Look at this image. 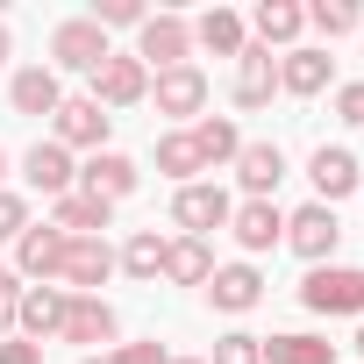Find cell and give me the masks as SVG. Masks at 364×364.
<instances>
[{
  "mask_svg": "<svg viewBox=\"0 0 364 364\" xmlns=\"http://www.w3.org/2000/svg\"><path fill=\"white\" fill-rule=\"evenodd\" d=\"M300 307H314V314H364V264H314L300 279Z\"/></svg>",
  "mask_w": 364,
  "mask_h": 364,
  "instance_id": "cell-1",
  "label": "cell"
},
{
  "mask_svg": "<svg viewBox=\"0 0 364 364\" xmlns=\"http://www.w3.org/2000/svg\"><path fill=\"white\" fill-rule=\"evenodd\" d=\"M50 58H58L50 72H86V79H93L114 50H107V29H100L93 15H72V22H58V29H50Z\"/></svg>",
  "mask_w": 364,
  "mask_h": 364,
  "instance_id": "cell-2",
  "label": "cell"
},
{
  "mask_svg": "<svg viewBox=\"0 0 364 364\" xmlns=\"http://www.w3.org/2000/svg\"><path fill=\"white\" fill-rule=\"evenodd\" d=\"M143 72L157 65V72H171V65H193V22L186 15H150L143 29H136V50H129Z\"/></svg>",
  "mask_w": 364,
  "mask_h": 364,
  "instance_id": "cell-3",
  "label": "cell"
},
{
  "mask_svg": "<svg viewBox=\"0 0 364 364\" xmlns=\"http://www.w3.org/2000/svg\"><path fill=\"white\" fill-rule=\"evenodd\" d=\"M286 243H293L307 264H328V257H336V243H343V222H336V208L307 200L300 215H286Z\"/></svg>",
  "mask_w": 364,
  "mask_h": 364,
  "instance_id": "cell-4",
  "label": "cell"
},
{
  "mask_svg": "<svg viewBox=\"0 0 364 364\" xmlns=\"http://www.w3.org/2000/svg\"><path fill=\"white\" fill-rule=\"evenodd\" d=\"M114 250H107V236H72L65 243V264H58V279L65 286H79V293H100L107 279H114Z\"/></svg>",
  "mask_w": 364,
  "mask_h": 364,
  "instance_id": "cell-5",
  "label": "cell"
},
{
  "mask_svg": "<svg viewBox=\"0 0 364 364\" xmlns=\"http://www.w3.org/2000/svg\"><path fill=\"white\" fill-rule=\"evenodd\" d=\"M143 93H150V72H143L136 58H122V50H114V58L93 72V93H86V100H93V107H136Z\"/></svg>",
  "mask_w": 364,
  "mask_h": 364,
  "instance_id": "cell-6",
  "label": "cell"
},
{
  "mask_svg": "<svg viewBox=\"0 0 364 364\" xmlns=\"http://www.w3.org/2000/svg\"><path fill=\"white\" fill-rule=\"evenodd\" d=\"M50 122H58V136H50V143H65V150H107V129H114V114H107V107H93V100H65Z\"/></svg>",
  "mask_w": 364,
  "mask_h": 364,
  "instance_id": "cell-7",
  "label": "cell"
},
{
  "mask_svg": "<svg viewBox=\"0 0 364 364\" xmlns=\"http://www.w3.org/2000/svg\"><path fill=\"white\" fill-rule=\"evenodd\" d=\"M65 243H72V236L50 229V222H43V229H22V236H15V279H43V286H50L58 264H65Z\"/></svg>",
  "mask_w": 364,
  "mask_h": 364,
  "instance_id": "cell-8",
  "label": "cell"
},
{
  "mask_svg": "<svg viewBox=\"0 0 364 364\" xmlns=\"http://www.w3.org/2000/svg\"><path fill=\"white\" fill-rule=\"evenodd\" d=\"M22 178H29L36 193L65 200V193H72V178H79V164H72V150H65V143H29V157H22Z\"/></svg>",
  "mask_w": 364,
  "mask_h": 364,
  "instance_id": "cell-9",
  "label": "cell"
},
{
  "mask_svg": "<svg viewBox=\"0 0 364 364\" xmlns=\"http://www.w3.org/2000/svg\"><path fill=\"white\" fill-rule=\"evenodd\" d=\"M171 215H178V229H193V236H208V229H229V215H236V200H229L222 186H178V200H171Z\"/></svg>",
  "mask_w": 364,
  "mask_h": 364,
  "instance_id": "cell-10",
  "label": "cell"
},
{
  "mask_svg": "<svg viewBox=\"0 0 364 364\" xmlns=\"http://www.w3.org/2000/svg\"><path fill=\"white\" fill-rule=\"evenodd\" d=\"M65 307H72V293H65V286H22L15 321H22V336H29V343H43V336H58V328H65Z\"/></svg>",
  "mask_w": 364,
  "mask_h": 364,
  "instance_id": "cell-11",
  "label": "cell"
},
{
  "mask_svg": "<svg viewBox=\"0 0 364 364\" xmlns=\"http://www.w3.org/2000/svg\"><path fill=\"white\" fill-rule=\"evenodd\" d=\"M114 328H122V321H114V307H107L100 293H72V307H65V328H58V336L93 350V343H114Z\"/></svg>",
  "mask_w": 364,
  "mask_h": 364,
  "instance_id": "cell-12",
  "label": "cell"
},
{
  "mask_svg": "<svg viewBox=\"0 0 364 364\" xmlns=\"http://www.w3.org/2000/svg\"><path fill=\"white\" fill-rule=\"evenodd\" d=\"M79 193H93V200H122V193H136V164H129L122 150H93V157L79 164Z\"/></svg>",
  "mask_w": 364,
  "mask_h": 364,
  "instance_id": "cell-13",
  "label": "cell"
},
{
  "mask_svg": "<svg viewBox=\"0 0 364 364\" xmlns=\"http://www.w3.org/2000/svg\"><path fill=\"white\" fill-rule=\"evenodd\" d=\"M307 178H314L321 208H328V200H350V193H357V157H350L343 143H321V150L307 157Z\"/></svg>",
  "mask_w": 364,
  "mask_h": 364,
  "instance_id": "cell-14",
  "label": "cell"
},
{
  "mask_svg": "<svg viewBox=\"0 0 364 364\" xmlns=\"http://www.w3.org/2000/svg\"><path fill=\"white\" fill-rule=\"evenodd\" d=\"M272 93H279V58L264 43H243V58H236V107H264Z\"/></svg>",
  "mask_w": 364,
  "mask_h": 364,
  "instance_id": "cell-15",
  "label": "cell"
},
{
  "mask_svg": "<svg viewBox=\"0 0 364 364\" xmlns=\"http://www.w3.org/2000/svg\"><path fill=\"white\" fill-rule=\"evenodd\" d=\"M200 107H208V72L200 65L157 72V114H200Z\"/></svg>",
  "mask_w": 364,
  "mask_h": 364,
  "instance_id": "cell-16",
  "label": "cell"
},
{
  "mask_svg": "<svg viewBox=\"0 0 364 364\" xmlns=\"http://www.w3.org/2000/svg\"><path fill=\"white\" fill-rule=\"evenodd\" d=\"M236 178H243L250 200H272V186L286 178V150H279V143H243V150H236Z\"/></svg>",
  "mask_w": 364,
  "mask_h": 364,
  "instance_id": "cell-17",
  "label": "cell"
},
{
  "mask_svg": "<svg viewBox=\"0 0 364 364\" xmlns=\"http://www.w3.org/2000/svg\"><path fill=\"white\" fill-rule=\"evenodd\" d=\"M8 100H15V114H58V107H65V86H58L50 65H29V72H15Z\"/></svg>",
  "mask_w": 364,
  "mask_h": 364,
  "instance_id": "cell-18",
  "label": "cell"
},
{
  "mask_svg": "<svg viewBox=\"0 0 364 364\" xmlns=\"http://www.w3.org/2000/svg\"><path fill=\"white\" fill-rule=\"evenodd\" d=\"M229 229H236L243 250H272V243H286V215H279L272 200H243V208L229 215Z\"/></svg>",
  "mask_w": 364,
  "mask_h": 364,
  "instance_id": "cell-19",
  "label": "cell"
},
{
  "mask_svg": "<svg viewBox=\"0 0 364 364\" xmlns=\"http://www.w3.org/2000/svg\"><path fill=\"white\" fill-rule=\"evenodd\" d=\"M208 300H215L222 314H250V307L264 300V279H257L250 264H222V272L208 279Z\"/></svg>",
  "mask_w": 364,
  "mask_h": 364,
  "instance_id": "cell-20",
  "label": "cell"
},
{
  "mask_svg": "<svg viewBox=\"0 0 364 364\" xmlns=\"http://www.w3.org/2000/svg\"><path fill=\"white\" fill-rule=\"evenodd\" d=\"M328 72H336L328 50H286V58H279V93H300V100H307V93L328 86Z\"/></svg>",
  "mask_w": 364,
  "mask_h": 364,
  "instance_id": "cell-21",
  "label": "cell"
},
{
  "mask_svg": "<svg viewBox=\"0 0 364 364\" xmlns=\"http://www.w3.org/2000/svg\"><path fill=\"white\" fill-rule=\"evenodd\" d=\"M107 222H114V200H93V193H65L50 208V229H65V236H100Z\"/></svg>",
  "mask_w": 364,
  "mask_h": 364,
  "instance_id": "cell-22",
  "label": "cell"
},
{
  "mask_svg": "<svg viewBox=\"0 0 364 364\" xmlns=\"http://www.w3.org/2000/svg\"><path fill=\"white\" fill-rule=\"evenodd\" d=\"M164 279H171V286H208V279H215V257H208V243H200V236H178V243H164Z\"/></svg>",
  "mask_w": 364,
  "mask_h": 364,
  "instance_id": "cell-23",
  "label": "cell"
},
{
  "mask_svg": "<svg viewBox=\"0 0 364 364\" xmlns=\"http://www.w3.org/2000/svg\"><path fill=\"white\" fill-rule=\"evenodd\" d=\"M186 136H193V150H200V164H236V150H243V129H236V122H222V114H208V122H193Z\"/></svg>",
  "mask_w": 364,
  "mask_h": 364,
  "instance_id": "cell-24",
  "label": "cell"
},
{
  "mask_svg": "<svg viewBox=\"0 0 364 364\" xmlns=\"http://www.w3.org/2000/svg\"><path fill=\"white\" fill-rule=\"evenodd\" d=\"M193 43H208L215 58H243V15H229V8H208V15L193 22Z\"/></svg>",
  "mask_w": 364,
  "mask_h": 364,
  "instance_id": "cell-25",
  "label": "cell"
},
{
  "mask_svg": "<svg viewBox=\"0 0 364 364\" xmlns=\"http://www.w3.org/2000/svg\"><path fill=\"white\" fill-rule=\"evenodd\" d=\"M264 364H336V343L321 336H264Z\"/></svg>",
  "mask_w": 364,
  "mask_h": 364,
  "instance_id": "cell-26",
  "label": "cell"
},
{
  "mask_svg": "<svg viewBox=\"0 0 364 364\" xmlns=\"http://www.w3.org/2000/svg\"><path fill=\"white\" fill-rule=\"evenodd\" d=\"M250 22H257V36H264V50H272V43H293V36L307 29V8H293V0H257Z\"/></svg>",
  "mask_w": 364,
  "mask_h": 364,
  "instance_id": "cell-27",
  "label": "cell"
},
{
  "mask_svg": "<svg viewBox=\"0 0 364 364\" xmlns=\"http://www.w3.org/2000/svg\"><path fill=\"white\" fill-rule=\"evenodd\" d=\"M157 171H164V178H178V186H193V171H208L186 129H171V136H157Z\"/></svg>",
  "mask_w": 364,
  "mask_h": 364,
  "instance_id": "cell-28",
  "label": "cell"
},
{
  "mask_svg": "<svg viewBox=\"0 0 364 364\" xmlns=\"http://www.w3.org/2000/svg\"><path fill=\"white\" fill-rule=\"evenodd\" d=\"M122 272H129V279H157V272H164V236H157V229H136L129 250H122Z\"/></svg>",
  "mask_w": 364,
  "mask_h": 364,
  "instance_id": "cell-29",
  "label": "cell"
},
{
  "mask_svg": "<svg viewBox=\"0 0 364 364\" xmlns=\"http://www.w3.org/2000/svg\"><path fill=\"white\" fill-rule=\"evenodd\" d=\"M208 364H264V336H250V328H229V336L208 350Z\"/></svg>",
  "mask_w": 364,
  "mask_h": 364,
  "instance_id": "cell-30",
  "label": "cell"
},
{
  "mask_svg": "<svg viewBox=\"0 0 364 364\" xmlns=\"http://www.w3.org/2000/svg\"><path fill=\"white\" fill-rule=\"evenodd\" d=\"M307 22H314L321 36H350V29H364V15L350 8V0H314V8H307Z\"/></svg>",
  "mask_w": 364,
  "mask_h": 364,
  "instance_id": "cell-31",
  "label": "cell"
},
{
  "mask_svg": "<svg viewBox=\"0 0 364 364\" xmlns=\"http://www.w3.org/2000/svg\"><path fill=\"white\" fill-rule=\"evenodd\" d=\"M93 22H100V29H143V22H150V8H136V0H100Z\"/></svg>",
  "mask_w": 364,
  "mask_h": 364,
  "instance_id": "cell-32",
  "label": "cell"
},
{
  "mask_svg": "<svg viewBox=\"0 0 364 364\" xmlns=\"http://www.w3.org/2000/svg\"><path fill=\"white\" fill-rule=\"evenodd\" d=\"M29 229V200L22 193H8V186H0V243H15Z\"/></svg>",
  "mask_w": 364,
  "mask_h": 364,
  "instance_id": "cell-33",
  "label": "cell"
},
{
  "mask_svg": "<svg viewBox=\"0 0 364 364\" xmlns=\"http://www.w3.org/2000/svg\"><path fill=\"white\" fill-rule=\"evenodd\" d=\"M114 364H171V350L150 336V343H122V350H114Z\"/></svg>",
  "mask_w": 364,
  "mask_h": 364,
  "instance_id": "cell-34",
  "label": "cell"
},
{
  "mask_svg": "<svg viewBox=\"0 0 364 364\" xmlns=\"http://www.w3.org/2000/svg\"><path fill=\"white\" fill-rule=\"evenodd\" d=\"M336 114H343L350 129H364V79H357V86H336Z\"/></svg>",
  "mask_w": 364,
  "mask_h": 364,
  "instance_id": "cell-35",
  "label": "cell"
},
{
  "mask_svg": "<svg viewBox=\"0 0 364 364\" xmlns=\"http://www.w3.org/2000/svg\"><path fill=\"white\" fill-rule=\"evenodd\" d=\"M15 307H22V279H15V272H0V336L15 328Z\"/></svg>",
  "mask_w": 364,
  "mask_h": 364,
  "instance_id": "cell-36",
  "label": "cell"
},
{
  "mask_svg": "<svg viewBox=\"0 0 364 364\" xmlns=\"http://www.w3.org/2000/svg\"><path fill=\"white\" fill-rule=\"evenodd\" d=\"M0 364H43V343H29V336H8V343H0Z\"/></svg>",
  "mask_w": 364,
  "mask_h": 364,
  "instance_id": "cell-37",
  "label": "cell"
},
{
  "mask_svg": "<svg viewBox=\"0 0 364 364\" xmlns=\"http://www.w3.org/2000/svg\"><path fill=\"white\" fill-rule=\"evenodd\" d=\"M15 58V36H8V22H0V65H8Z\"/></svg>",
  "mask_w": 364,
  "mask_h": 364,
  "instance_id": "cell-38",
  "label": "cell"
},
{
  "mask_svg": "<svg viewBox=\"0 0 364 364\" xmlns=\"http://www.w3.org/2000/svg\"><path fill=\"white\" fill-rule=\"evenodd\" d=\"M171 364H208V357H171Z\"/></svg>",
  "mask_w": 364,
  "mask_h": 364,
  "instance_id": "cell-39",
  "label": "cell"
},
{
  "mask_svg": "<svg viewBox=\"0 0 364 364\" xmlns=\"http://www.w3.org/2000/svg\"><path fill=\"white\" fill-rule=\"evenodd\" d=\"M79 364H114V357H79Z\"/></svg>",
  "mask_w": 364,
  "mask_h": 364,
  "instance_id": "cell-40",
  "label": "cell"
},
{
  "mask_svg": "<svg viewBox=\"0 0 364 364\" xmlns=\"http://www.w3.org/2000/svg\"><path fill=\"white\" fill-rule=\"evenodd\" d=\"M0 178H8V150H0Z\"/></svg>",
  "mask_w": 364,
  "mask_h": 364,
  "instance_id": "cell-41",
  "label": "cell"
},
{
  "mask_svg": "<svg viewBox=\"0 0 364 364\" xmlns=\"http://www.w3.org/2000/svg\"><path fill=\"white\" fill-rule=\"evenodd\" d=\"M357 350H364V328H357Z\"/></svg>",
  "mask_w": 364,
  "mask_h": 364,
  "instance_id": "cell-42",
  "label": "cell"
}]
</instances>
